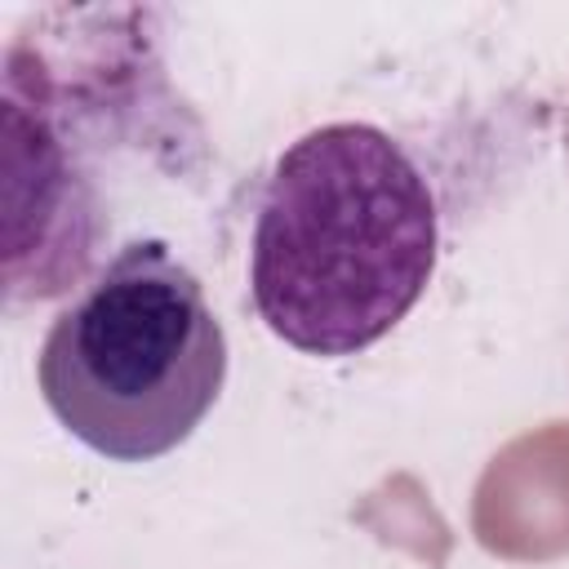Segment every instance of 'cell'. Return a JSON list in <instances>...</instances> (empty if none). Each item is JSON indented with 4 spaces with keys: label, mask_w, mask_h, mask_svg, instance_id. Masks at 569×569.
<instances>
[{
    "label": "cell",
    "mask_w": 569,
    "mask_h": 569,
    "mask_svg": "<svg viewBox=\"0 0 569 569\" xmlns=\"http://www.w3.org/2000/svg\"><path fill=\"white\" fill-rule=\"evenodd\" d=\"M440 209L418 160L369 120L293 138L258 182L249 222V302L307 356H356L427 293Z\"/></svg>",
    "instance_id": "1"
},
{
    "label": "cell",
    "mask_w": 569,
    "mask_h": 569,
    "mask_svg": "<svg viewBox=\"0 0 569 569\" xmlns=\"http://www.w3.org/2000/svg\"><path fill=\"white\" fill-rule=\"evenodd\" d=\"M36 382L80 445L111 462H151L218 405L227 333L164 240H129L49 320Z\"/></svg>",
    "instance_id": "2"
}]
</instances>
